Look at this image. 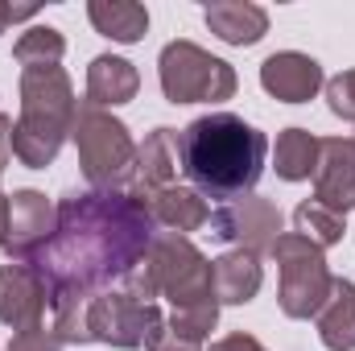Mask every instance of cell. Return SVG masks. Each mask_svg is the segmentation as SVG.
I'll return each mask as SVG.
<instances>
[{"label":"cell","mask_w":355,"mask_h":351,"mask_svg":"<svg viewBox=\"0 0 355 351\" xmlns=\"http://www.w3.org/2000/svg\"><path fill=\"white\" fill-rule=\"evenodd\" d=\"M54 211V236L29 261L46 281L54 314L87 306L91 298L107 293L112 281H124L157 236L145 198L132 190H71Z\"/></svg>","instance_id":"cell-1"},{"label":"cell","mask_w":355,"mask_h":351,"mask_svg":"<svg viewBox=\"0 0 355 351\" xmlns=\"http://www.w3.org/2000/svg\"><path fill=\"white\" fill-rule=\"evenodd\" d=\"M268 141L244 116L211 112L182 128V174L202 198L236 203L265 174Z\"/></svg>","instance_id":"cell-2"},{"label":"cell","mask_w":355,"mask_h":351,"mask_svg":"<svg viewBox=\"0 0 355 351\" xmlns=\"http://www.w3.org/2000/svg\"><path fill=\"white\" fill-rule=\"evenodd\" d=\"M75 87L62 67H25L21 71V120L12 124V157L29 170H46L75 124Z\"/></svg>","instance_id":"cell-3"},{"label":"cell","mask_w":355,"mask_h":351,"mask_svg":"<svg viewBox=\"0 0 355 351\" xmlns=\"http://www.w3.org/2000/svg\"><path fill=\"white\" fill-rule=\"evenodd\" d=\"M71 141L79 149V166H83L91 190H132L137 141L124 120H116L107 108H95L83 99L71 124Z\"/></svg>","instance_id":"cell-4"},{"label":"cell","mask_w":355,"mask_h":351,"mask_svg":"<svg viewBox=\"0 0 355 351\" xmlns=\"http://www.w3.org/2000/svg\"><path fill=\"white\" fill-rule=\"evenodd\" d=\"M145 273L157 289V298H170L174 310H194V306H211L215 289H211V261L178 232H157L149 252H145Z\"/></svg>","instance_id":"cell-5"},{"label":"cell","mask_w":355,"mask_h":351,"mask_svg":"<svg viewBox=\"0 0 355 351\" xmlns=\"http://www.w3.org/2000/svg\"><path fill=\"white\" fill-rule=\"evenodd\" d=\"M268 257L277 261V273H281V289H277L281 314L285 318H318L322 302L331 298V281H335L322 261V248H314L297 232H281Z\"/></svg>","instance_id":"cell-6"},{"label":"cell","mask_w":355,"mask_h":351,"mask_svg":"<svg viewBox=\"0 0 355 351\" xmlns=\"http://www.w3.org/2000/svg\"><path fill=\"white\" fill-rule=\"evenodd\" d=\"M157 79L170 103H223L236 95L232 62L207 54L194 42H170L157 58Z\"/></svg>","instance_id":"cell-7"},{"label":"cell","mask_w":355,"mask_h":351,"mask_svg":"<svg viewBox=\"0 0 355 351\" xmlns=\"http://www.w3.org/2000/svg\"><path fill=\"white\" fill-rule=\"evenodd\" d=\"M166 327L157 302H137L124 289H107L91 298L87 306V335L91 343L107 348H145L157 331Z\"/></svg>","instance_id":"cell-8"},{"label":"cell","mask_w":355,"mask_h":351,"mask_svg":"<svg viewBox=\"0 0 355 351\" xmlns=\"http://www.w3.org/2000/svg\"><path fill=\"white\" fill-rule=\"evenodd\" d=\"M211 236L223 244H236L252 257H265L281 236V211L272 198H257V194L223 203L219 211H211Z\"/></svg>","instance_id":"cell-9"},{"label":"cell","mask_w":355,"mask_h":351,"mask_svg":"<svg viewBox=\"0 0 355 351\" xmlns=\"http://www.w3.org/2000/svg\"><path fill=\"white\" fill-rule=\"evenodd\" d=\"M58 211L50 207V198L42 190H17L8 194V236H4V252L17 264H29L46 240L54 236Z\"/></svg>","instance_id":"cell-10"},{"label":"cell","mask_w":355,"mask_h":351,"mask_svg":"<svg viewBox=\"0 0 355 351\" xmlns=\"http://www.w3.org/2000/svg\"><path fill=\"white\" fill-rule=\"evenodd\" d=\"M46 306H50V293L33 264H0V323L4 327L33 331L42 327Z\"/></svg>","instance_id":"cell-11"},{"label":"cell","mask_w":355,"mask_h":351,"mask_svg":"<svg viewBox=\"0 0 355 351\" xmlns=\"http://www.w3.org/2000/svg\"><path fill=\"white\" fill-rule=\"evenodd\" d=\"M314 203L343 215L355 207V141L327 137L318 141V166H314Z\"/></svg>","instance_id":"cell-12"},{"label":"cell","mask_w":355,"mask_h":351,"mask_svg":"<svg viewBox=\"0 0 355 351\" xmlns=\"http://www.w3.org/2000/svg\"><path fill=\"white\" fill-rule=\"evenodd\" d=\"M261 87L281 103H306L327 87V75L310 54L281 50V54H268L261 62Z\"/></svg>","instance_id":"cell-13"},{"label":"cell","mask_w":355,"mask_h":351,"mask_svg":"<svg viewBox=\"0 0 355 351\" xmlns=\"http://www.w3.org/2000/svg\"><path fill=\"white\" fill-rule=\"evenodd\" d=\"M182 170V132L178 128H153L145 137V145H137V178H132V194L149 198L166 186H174Z\"/></svg>","instance_id":"cell-14"},{"label":"cell","mask_w":355,"mask_h":351,"mask_svg":"<svg viewBox=\"0 0 355 351\" xmlns=\"http://www.w3.org/2000/svg\"><path fill=\"white\" fill-rule=\"evenodd\" d=\"M261 257L244 252V248H232L223 252L219 261H211V289H215V302L219 306H244L261 293Z\"/></svg>","instance_id":"cell-15"},{"label":"cell","mask_w":355,"mask_h":351,"mask_svg":"<svg viewBox=\"0 0 355 351\" xmlns=\"http://www.w3.org/2000/svg\"><path fill=\"white\" fill-rule=\"evenodd\" d=\"M202 17H207V29L227 46H257L268 33V12L248 0H211Z\"/></svg>","instance_id":"cell-16"},{"label":"cell","mask_w":355,"mask_h":351,"mask_svg":"<svg viewBox=\"0 0 355 351\" xmlns=\"http://www.w3.org/2000/svg\"><path fill=\"white\" fill-rule=\"evenodd\" d=\"M145 207H149L153 223L170 228V232H178V236L198 232V228L211 223V207H207V198H202L194 186H166V190L149 194Z\"/></svg>","instance_id":"cell-17"},{"label":"cell","mask_w":355,"mask_h":351,"mask_svg":"<svg viewBox=\"0 0 355 351\" xmlns=\"http://www.w3.org/2000/svg\"><path fill=\"white\" fill-rule=\"evenodd\" d=\"M141 87V75L128 58H116V54H99L91 58L87 67V103L95 108H120L128 103Z\"/></svg>","instance_id":"cell-18"},{"label":"cell","mask_w":355,"mask_h":351,"mask_svg":"<svg viewBox=\"0 0 355 351\" xmlns=\"http://www.w3.org/2000/svg\"><path fill=\"white\" fill-rule=\"evenodd\" d=\"M318 339L331 351H355V285L335 277L331 298L318 310Z\"/></svg>","instance_id":"cell-19"},{"label":"cell","mask_w":355,"mask_h":351,"mask_svg":"<svg viewBox=\"0 0 355 351\" xmlns=\"http://www.w3.org/2000/svg\"><path fill=\"white\" fill-rule=\"evenodd\" d=\"M87 17L95 25V33L112 37V42H141L145 29H149V8L137 4V0H91L87 4Z\"/></svg>","instance_id":"cell-20"},{"label":"cell","mask_w":355,"mask_h":351,"mask_svg":"<svg viewBox=\"0 0 355 351\" xmlns=\"http://www.w3.org/2000/svg\"><path fill=\"white\" fill-rule=\"evenodd\" d=\"M272 166H277V178H285V182H306L318 166V137L306 128H285L277 137Z\"/></svg>","instance_id":"cell-21"},{"label":"cell","mask_w":355,"mask_h":351,"mask_svg":"<svg viewBox=\"0 0 355 351\" xmlns=\"http://www.w3.org/2000/svg\"><path fill=\"white\" fill-rule=\"evenodd\" d=\"M293 228H297V236L310 240L314 248H335V244H343V236H347V219L335 215V211H327V207L314 203V198L293 211Z\"/></svg>","instance_id":"cell-22"},{"label":"cell","mask_w":355,"mask_h":351,"mask_svg":"<svg viewBox=\"0 0 355 351\" xmlns=\"http://www.w3.org/2000/svg\"><path fill=\"white\" fill-rule=\"evenodd\" d=\"M67 54V37L54 29V25H33L17 37L12 46V58L21 67H58V58Z\"/></svg>","instance_id":"cell-23"},{"label":"cell","mask_w":355,"mask_h":351,"mask_svg":"<svg viewBox=\"0 0 355 351\" xmlns=\"http://www.w3.org/2000/svg\"><path fill=\"white\" fill-rule=\"evenodd\" d=\"M215 323H219V302H211V306H194V310H174V314L166 318L170 335H178L182 343H194V348L215 331Z\"/></svg>","instance_id":"cell-24"},{"label":"cell","mask_w":355,"mask_h":351,"mask_svg":"<svg viewBox=\"0 0 355 351\" xmlns=\"http://www.w3.org/2000/svg\"><path fill=\"white\" fill-rule=\"evenodd\" d=\"M327 103L339 120H352L355 124V71H343L327 83Z\"/></svg>","instance_id":"cell-25"},{"label":"cell","mask_w":355,"mask_h":351,"mask_svg":"<svg viewBox=\"0 0 355 351\" xmlns=\"http://www.w3.org/2000/svg\"><path fill=\"white\" fill-rule=\"evenodd\" d=\"M8 351H62V339L54 335V327H33V331H17Z\"/></svg>","instance_id":"cell-26"},{"label":"cell","mask_w":355,"mask_h":351,"mask_svg":"<svg viewBox=\"0 0 355 351\" xmlns=\"http://www.w3.org/2000/svg\"><path fill=\"white\" fill-rule=\"evenodd\" d=\"M145 351H198L194 343H182L178 335H170V327H162L149 343H145Z\"/></svg>","instance_id":"cell-27"},{"label":"cell","mask_w":355,"mask_h":351,"mask_svg":"<svg viewBox=\"0 0 355 351\" xmlns=\"http://www.w3.org/2000/svg\"><path fill=\"white\" fill-rule=\"evenodd\" d=\"M29 17H37V4H4V0H0V33H4L12 21H29Z\"/></svg>","instance_id":"cell-28"},{"label":"cell","mask_w":355,"mask_h":351,"mask_svg":"<svg viewBox=\"0 0 355 351\" xmlns=\"http://www.w3.org/2000/svg\"><path fill=\"white\" fill-rule=\"evenodd\" d=\"M207 351H265V348H261V343H257L252 335H244V331H240V335H227V339L211 343Z\"/></svg>","instance_id":"cell-29"},{"label":"cell","mask_w":355,"mask_h":351,"mask_svg":"<svg viewBox=\"0 0 355 351\" xmlns=\"http://www.w3.org/2000/svg\"><path fill=\"white\" fill-rule=\"evenodd\" d=\"M8 137H12V120H8V116L0 112V170H4V162H8V153H12Z\"/></svg>","instance_id":"cell-30"},{"label":"cell","mask_w":355,"mask_h":351,"mask_svg":"<svg viewBox=\"0 0 355 351\" xmlns=\"http://www.w3.org/2000/svg\"><path fill=\"white\" fill-rule=\"evenodd\" d=\"M4 236H8V198L0 194V248H4Z\"/></svg>","instance_id":"cell-31"}]
</instances>
